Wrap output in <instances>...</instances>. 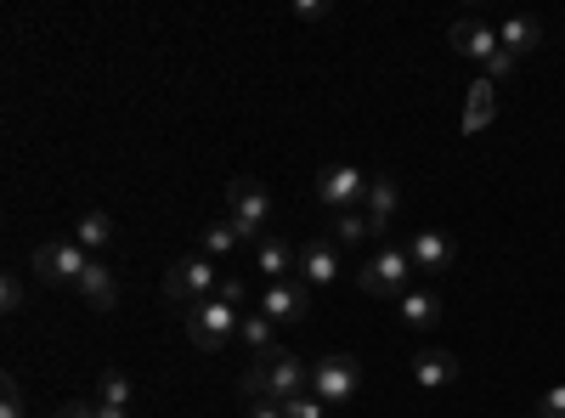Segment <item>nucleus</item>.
<instances>
[{
  "instance_id": "obj_1",
  "label": "nucleus",
  "mask_w": 565,
  "mask_h": 418,
  "mask_svg": "<svg viewBox=\"0 0 565 418\" xmlns=\"http://www.w3.org/2000/svg\"><path fill=\"white\" fill-rule=\"evenodd\" d=\"M238 390L249 396V401H289V396H300V390H311V367L295 356V351H282V345H271L266 356H255L249 367H244V379H238Z\"/></svg>"
},
{
  "instance_id": "obj_2",
  "label": "nucleus",
  "mask_w": 565,
  "mask_h": 418,
  "mask_svg": "<svg viewBox=\"0 0 565 418\" xmlns=\"http://www.w3.org/2000/svg\"><path fill=\"white\" fill-rule=\"evenodd\" d=\"M181 329H186V340H193L204 356H221V351H232V345H238L244 317L232 311L226 300H199L193 311H181Z\"/></svg>"
},
{
  "instance_id": "obj_3",
  "label": "nucleus",
  "mask_w": 565,
  "mask_h": 418,
  "mask_svg": "<svg viewBox=\"0 0 565 418\" xmlns=\"http://www.w3.org/2000/svg\"><path fill=\"white\" fill-rule=\"evenodd\" d=\"M413 255L407 249H396V244H380L367 260H362V271H356V289L362 294H373V300H402L407 289H413Z\"/></svg>"
},
{
  "instance_id": "obj_4",
  "label": "nucleus",
  "mask_w": 565,
  "mask_h": 418,
  "mask_svg": "<svg viewBox=\"0 0 565 418\" xmlns=\"http://www.w3.org/2000/svg\"><path fill=\"white\" fill-rule=\"evenodd\" d=\"M215 289H221V271H215L210 255H181L164 271V300L175 311H193L199 300H215Z\"/></svg>"
},
{
  "instance_id": "obj_5",
  "label": "nucleus",
  "mask_w": 565,
  "mask_h": 418,
  "mask_svg": "<svg viewBox=\"0 0 565 418\" xmlns=\"http://www.w3.org/2000/svg\"><path fill=\"white\" fill-rule=\"evenodd\" d=\"M226 221L244 232V244H260L266 238V221H271V199H266V187L255 175H232L226 181Z\"/></svg>"
},
{
  "instance_id": "obj_6",
  "label": "nucleus",
  "mask_w": 565,
  "mask_h": 418,
  "mask_svg": "<svg viewBox=\"0 0 565 418\" xmlns=\"http://www.w3.org/2000/svg\"><path fill=\"white\" fill-rule=\"evenodd\" d=\"M29 266H34L40 283H74V289H79V277H85L90 255H85L74 238H52V244H40V249H34Z\"/></svg>"
},
{
  "instance_id": "obj_7",
  "label": "nucleus",
  "mask_w": 565,
  "mask_h": 418,
  "mask_svg": "<svg viewBox=\"0 0 565 418\" xmlns=\"http://www.w3.org/2000/svg\"><path fill=\"white\" fill-rule=\"evenodd\" d=\"M356 385H362L356 356H322V362H311V396H317L322 407L351 401V396H356Z\"/></svg>"
},
{
  "instance_id": "obj_8",
  "label": "nucleus",
  "mask_w": 565,
  "mask_h": 418,
  "mask_svg": "<svg viewBox=\"0 0 565 418\" xmlns=\"http://www.w3.org/2000/svg\"><path fill=\"white\" fill-rule=\"evenodd\" d=\"M317 199L334 210V215L362 210V199H367V175H362L356 164H328V170L317 175Z\"/></svg>"
},
{
  "instance_id": "obj_9",
  "label": "nucleus",
  "mask_w": 565,
  "mask_h": 418,
  "mask_svg": "<svg viewBox=\"0 0 565 418\" xmlns=\"http://www.w3.org/2000/svg\"><path fill=\"white\" fill-rule=\"evenodd\" d=\"M340 244L334 238H306L300 255H295V271H300V283L306 289H328V283H340Z\"/></svg>"
},
{
  "instance_id": "obj_10",
  "label": "nucleus",
  "mask_w": 565,
  "mask_h": 418,
  "mask_svg": "<svg viewBox=\"0 0 565 418\" xmlns=\"http://www.w3.org/2000/svg\"><path fill=\"white\" fill-rule=\"evenodd\" d=\"M447 45H452L458 57L481 63V68L503 52V45H498V23H487V18H458V23L447 29Z\"/></svg>"
},
{
  "instance_id": "obj_11",
  "label": "nucleus",
  "mask_w": 565,
  "mask_h": 418,
  "mask_svg": "<svg viewBox=\"0 0 565 418\" xmlns=\"http://www.w3.org/2000/svg\"><path fill=\"white\" fill-rule=\"evenodd\" d=\"M407 255H413V271H418V277H441V271L458 260V244L447 238V232L424 226V232H413V238H407Z\"/></svg>"
},
{
  "instance_id": "obj_12",
  "label": "nucleus",
  "mask_w": 565,
  "mask_h": 418,
  "mask_svg": "<svg viewBox=\"0 0 565 418\" xmlns=\"http://www.w3.org/2000/svg\"><path fill=\"white\" fill-rule=\"evenodd\" d=\"M306 311H311V289L300 283V277H289V283H266L260 317H271V322H306Z\"/></svg>"
},
{
  "instance_id": "obj_13",
  "label": "nucleus",
  "mask_w": 565,
  "mask_h": 418,
  "mask_svg": "<svg viewBox=\"0 0 565 418\" xmlns=\"http://www.w3.org/2000/svg\"><path fill=\"white\" fill-rule=\"evenodd\" d=\"M295 244H282V238H271V232H266V238L255 244V271L266 277V283H289V277H295Z\"/></svg>"
},
{
  "instance_id": "obj_14",
  "label": "nucleus",
  "mask_w": 565,
  "mask_h": 418,
  "mask_svg": "<svg viewBox=\"0 0 565 418\" xmlns=\"http://www.w3.org/2000/svg\"><path fill=\"white\" fill-rule=\"evenodd\" d=\"M396 204H402L396 175H367V199H362V210H367V221H373V226H380V238L391 232V215H396Z\"/></svg>"
},
{
  "instance_id": "obj_15",
  "label": "nucleus",
  "mask_w": 565,
  "mask_h": 418,
  "mask_svg": "<svg viewBox=\"0 0 565 418\" xmlns=\"http://www.w3.org/2000/svg\"><path fill=\"white\" fill-rule=\"evenodd\" d=\"M396 317L407 322V329H436L441 322V289H407L396 300Z\"/></svg>"
},
{
  "instance_id": "obj_16",
  "label": "nucleus",
  "mask_w": 565,
  "mask_h": 418,
  "mask_svg": "<svg viewBox=\"0 0 565 418\" xmlns=\"http://www.w3.org/2000/svg\"><path fill=\"white\" fill-rule=\"evenodd\" d=\"M413 379H418V390L452 385V379H458V356H452V351H418V356H413Z\"/></svg>"
},
{
  "instance_id": "obj_17",
  "label": "nucleus",
  "mask_w": 565,
  "mask_h": 418,
  "mask_svg": "<svg viewBox=\"0 0 565 418\" xmlns=\"http://www.w3.org/2000/svg\"><path fill=\"white\" fill-rule=\"evenodd\" d=\"M340 249H362V244H385L380 238V226L367 221V210H345V215H334V232H328Z\"/></svg>"
},
{
  "instance_id": "obj_18",
  "label": "nucleus",
  "mask_w": 565,
  "mask_h": 418,
  "mask_svg": "<svg viewBox=\"0 0 565 418\" xmlns=\"http://www.w3.org/2000/svg\"><path fill=\"white\" fill-rule=\"evenodd\" d=\"M492 114H498V85L481 74L476 85H469V103H463V130H469V136L487 130V125H492Z\"/></svg>"
},
{
  "instance_id": "obj_19",
  "label": "nucleus",
  "mask_w": 565,
  "mask_h": 418,
  "mask_svg": "<svg viewBox=\"0 0 565 418\" xmlns=\"http://www.w3.org/2000/svg\"><path fill=\"white\" fill-rule=\"evenodd\" d=\"M537 40H543V23H537V18H503V23H498V45H503L509 57L537 52Z\"/></svg>"
},
{
  "instance_id": "obj_20",
  "label": "nucleus",
  "mask_w": 565,
  "mask_h": 418,
  "mask_svg": "<svg viewBox=\"0 0 565 418\" xmlns=\"http://www.w3.org/2000/svg\"><path fill=\"white\" fill-rule=\"evenodd\" d=\"M74 244H79L90 260H103V249L114 244V221H108V210H85V215H79V232H74Z\"/></svg>"
},
{
  "instance_id": "obj_21",
  "label": "nucleus",
  "mask_w": 565,
  "mask_h": 418,
  "mask_svg": "<svg viewBox=\"0 0 565 418\" xmlns=\"http://www.w3.org/2000/svg\"><path fill=\"white\" fill-rule=\"evenodd\" d=\"M79 294L97 306V311H108L114 300H119V283H114V266L108 260H90L85 266V277H79Z\"/></svg>"
},
{
  "instance_id": "obj_22",
  "label": "nucleus",
  "mask_w": 565,
  "mask_h": 418,
  "mask_svg": "<svg viewBox=\"0 0 565 418\" xmlns=\"http://www.w3.org/2000/svg\"><path fill=\"white\" fill-rule=\"evenodd\" d=\"M238 244H244V232L232 226V221H215V226L204 232V255H210V260H226V255H238Z\"/></svg>"
},
{
  "instance_id": "obj_23",
  "label": "nucleus",
  "mask_w": 565,
  "mask_h": 418,
  "mask_svg": "<svg viewBox=\"0 0 565 418\" xmlns=\"http://www.w3.org/2000/svg\"><path fill=\"white\" fill-rule=\"evenodd\" d=\"M271 329H277V322L255 311V317H244V329H238V340H244V345H249L255 356H266V351L277 345V334H271Z\"/></svg>"
},
{
  "instance_id": "obj_24",
  "label": "nucleus",
  "mask_w": 565,
  "mask_h": 418,
  "mask_svg": "<svg viewBox=\"0 0 565 418\" xmlns=\"http://www.w3.org/2000/svg\"><path fill=\"white\" fill-rule=\"evenodd\" d=\"M97 407H119V412H130V379H125V374H103V385H97Z\"/></svg>"
},
{
  "instance_id": "obj_25",
  "label": "nucleus",
  "mask_w": 565,
  "mask_h": 418,
  "mask_svg": "<svg viewBox=\"0 0 565 418\" xmlns=\"http://www.w3.org/2000/svg\"><path fill=\"white\" fill-rule=\"evenodd\" d=\"M0 418H29V401H23L12 374H7V385H0Z\"/></svg>"
},
{
  "instance_id": "obj_26",
  "label": "nucleus",
  "mask_w": 565,
  "mask_h": 418,
  "mask_svg": "<svg viewBox=\"0 0 565 418\" xmlns=\"http://www.w3.org/2000/svg\"><path fill=\"white\" fill-rule=\"evenodd\" d=\"M328 407L311 396V390H300V396H289V401H282V418H322Z\"/></svg>"
},
{
  "instance_id": "obj_27",
  "label": "nucleus",
  "mask_w": 565,
  "mask_h": 418,
  "mask_svg": "<svg viewBox=\"0 0 565 418\" xmlns=\"http://www.w3.org/2000/svg\"><path fill=\"white\" fill-rule=\"evenodd\" d=\"M0 306H7V317H18V311H23V277H12V271H7V283H0Z\"/></svg>"
},
{
  "instance_id": "obj_28",
  "label": "nucleus",
  "mask_w": 565,
  "mask_h": 418,
  "mask_svg": "<svg viewBox=\"0 0 565 418\" xmlns=\"http://www.w3.org/2000/svg\"><path fill=\"white\" fill-rule=\"evenodd\" d=\"M532 412H537V418H565V385H554V390H548Z\"/></svg>"
},
{
  "instance_id": "obj_29",
  "label": "nucleus",
  "mask_w": 565,
  "mask_h": 418,
  "mask_svg": "<svg viewBox=\"0 0 565 418\" xmlns=\"http://www.w3.org/2000/svg\"><path fill=\"white\" fill-rule=\"evenodd\" d=\"M295 18L300 23H322L328 18V0H295Z\"/></svg>"
},
{
  "instance_id": "obj_30",
  "label": "nucleus",
  "mask_w": 565,
  "mask_h": 418,
  "mask_svg": "<svg viewBox=\"0 0 565 418\" xmlns=\"http://www.w3.org/2000/svg\"><path fill=\"white\" fill-rule=\"evenodd\" d=\"M215 300H226L232 311H238V306H244V283H238V277H221V289H215Z\"/></svg>"
},
{
  "instance_id": "obj_31",
  "label": "nucleus",
  "mask_w": 565,
  "mask_h": 418,
  "mask_svg": "<svg viewBox=\"0 0 565 418\" xmlns=\"http://www.w3.org/2000/svg\"><path fill=\"white\" fill-rule=\"evenodd\" d=\"M514 63H521V57H509V52H498V57L487 63V79H492V85H498V79H509V74H514Z\"/></svg>"
},
{
  "instance_id": "obj_32",
  "label": "nucleus",
  "mask_w": 565,
  "mask_h": 418,
  "mask_svg": "<svg viewBox=\"0 0 565 418\" xmlns=\"http://www.w3.org/2000/svg\"><path fill=\"white\" fill-rule=\"evenodd\" d=\"M52 418H97V401H63Z\"/></svg>"
},
{
  "instance_id": "obj_33",
  "label": "nucleus",
  "mask_w": 565,
  "mask_h": 418,
  "mask_svg": "<svg viewBox=\"0 0 565 418\" xmlns=\"http://www.w3.org/2000/svg\"><path fill=\"white\" fill-rule=\"evenodd\" d=\"M249 418H282L277 401H249Z\"/></svg>"
},
{
  "instance_id": "obj_34",
  "label": "nucleus",
  "mask_w": 565,
  "mask_h": 418,
  "mask_svg": "<svg viewBox=\"0 0 565 418\" xmlns=\"http://www.w3.org/2000/svg\"><path fill=\"white\" fill-rule=\"evenodd\" d=\"M97 418H130V412H119V407H97Z\"/></svg>"
},
{
  "instance_id": "obj_35",
  "label": "nucleus",
  "mask_w": 565,
  "mask_h": 418,
  "mask_svg": "<svg viewBox=\"0 0 565 418\" xmlns=\"http://www.w3.org/2000/svg\"><path fill=\"white\" fill-rule=\"evenodd\" d=\"M526 418H537V412H526Z\"/></svg>"
}]
</instances>
